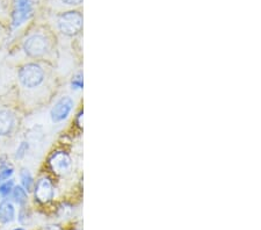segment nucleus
Instances as JSON below:
<instances>
[{"label": "nucleus", "mask_w": 261, "mask_h": 230, "mask_svg": "<svg viewBox=\"0 0 261 230\" xmlns=\"http://www.w3.org/2000/svg\"><path fill=\"white\" fill-rule=\"evenodd\" d=\"M53 186L48 179H42L41 182H39L36 186V191H35V196L36 199L41 202H48L53 199Z\"/></svg>", "instance_id": "obj_8"}, {"label": "nucleus", "mask_w": 261, "mask_h": 230, "mask_svg": "<svg viewBox=\"0 0 261 230\" xmlns=\"http://www.w3.org/2000/svg\"><path fill=\"white\" fill-rule=\"evenodd\" d=\"M84 0H43L42 7L49 13H61V12L79 10L83 6Z\"/></svg>", "instance_id": "obj_5"}, {"label": "nucleus", "mask_w": 261, "mask_h": 230, "mask_svg": "<svg viewBox=\"0 0 261 230\" xmlns=\"http://www.w3.org/2000/svg\"><path fill=\"white\" fill-rule=\"evenodd\" d=\"M15 0H0V23L8 27L13 22Z\"/></svg>", "instance_id": "obj_7"}, {"label": "nucleus", "mask_w": 261, "mask_h": 230, "mask_svg": "<svg viewBox=\"0 0 261 230\" xmlns=\"http://www.w3.org/2000/svg\"><path fill=\"white\" fill-rule=\"evenodd\" d=\"M51 164H53L54 170H56L57 172H60V173H63V172H65L67 169H69L71 163H70V158L67 155L63 154V152H58L54 156Z\"/></svg>", "instance_id": "obj_10"}, {"label": "nucleus", "mask_w": 261, "mask_h": 230, "mask_svg": "<svg viewBox=\"0 0 261 230\" xmlns=\"http://www.w3.org/2000/svg\"><path fill=\"white\" fill-rule=\"evenodd\" d=\"M12 187H13V183H12V182L6 183V184H3V185L0 186V195H2V196H7L8 194L11 193Z\"/></svg>", "instance_id": "obj_13"}, {"label": "nucleus", "mask_w": 261, "mask_h": 230, "mask_svg": "<svg viewBox=\"0 0 261 230\" xmlns=\"http://www.w3.org/2000/svg\"><path fill=\"white\" fill-rule=\"evenodd\" d=\"M12 172H13V170L8 169V166H3L2 169H0V182L7 179L12 174Z\"/></svg>", "instance_id": "obj_15"}, {"label": "nucleus", "mask_w": 261, "mask_h": 230, "mask_svg": "<svg viewBox=\"0 0 261 230\" xmlns=\"http://www.w3.org/2000/svg\"><path fill=\"white\" fill-rule=\"evenodd\" d=\"M82 87H83V76L79 73L72 79V89L79 90L82 89Z\"/></svg>", "instance_id": "obj_16"}, {"label": "nucleus", "mask_w": 261, "mask_h": 230, "mask_svg": "<svg viewBox=\"0 0 261 230\" xmlns=\"http://www.w3.org/2000/svg\"><path fill=\"white\" fill-rule=\"evenodd\" d=\"M21 179H22V184L24 188H26L27 191H31L32 185H33V178L31 173H29L27 170H23V172L21 173Z\"/></svg>", "instance_id": "obj_12"}, {"label": "nucleus", "mask_w": 261, "mask_h": 230, "mask_svg": "<svg viewBox=\"0 0 261 230\" xmlns=\"http://www.w3.org/2000/svg\"><path fill=\"white\" fill-rule=\"evenodd\" d=\"M12 195H13L14 201L19 205H23L27 201L26 190H23L21 186H15L13 188V192H12Z\"/></svg>", "instance_id": "obj_11"}, {"label": "nucleus", "mask_w": 261, "mask_h": 230, "mask_svg": "<svg viewBox=\"0 0 261 230\" xmlns=\"http://www.w3.org/2000/svg\"><path fill=\"white\" fill-rule=\"evenodd\" d=\"M55 37L48 23H34L21 39V49L31 60L48 61L54 55Z\"/></svg>", "instance_id": "obj_2"}, {"label": "nucleus", "mask_w": 261, "mask_h": 230, "mask_svg": "<svg viewBox=\"0 0 261 230\" xmlns=\"http://www.w3.org/2000/svg\"><path fill=\"white\" fill-rule=\"evenodd\" d=\"M19 101L21 107L34 108L44 103L53 89V72L47 64L42 62H27L18 69Z\"/></svg>", "instance_id": "obj_1"}, {"label": "nucleus", "mask_w": 261, "mask_h": 230, "mask_svg": "<svg viewBox=\"0 0 261 230\" xmlns=\"http://www.w3.org/2000/svg\"><path fill=\"white\" fill-rule=\"evenodd\" d=\"M15 230H23V229H21V228H18V229H15Z\"/></svg>", "instance_id": "obj_17"}, {"label": "nucleus", "mask_w": 261, "mask_h": 230, "mask_svg": "<svg viewBox=\"0 0 261 230\" xmlns=\"http://www.w3.org/2000/svg\"><path fill=\"white\" fill-rule=\"evenodd\" d=\"M49 13V12H47ZM50 21L57 32L65 36H75L83 31V14L79 10L61 12V13H49Z\"/></svg>", "instance_id": "obj_3"}, {"label": "nucleus", "mask_w": 261, "mask_h": 230, "mask_svg": "<svg viewBox=\"0 0 261 230\" xmlns=\"http://www.w3.org/2000/svg\"><path fill=\"white\" fill-rule=\"evenodd\" d=\"M7 36H8V27L0 23V48H2L3 44L5 43Z\"/></svg>", "instance_id": "obj_14"}, {"label": "nucleus", "mask_w": 261, "mask_h": 230, "mask_svg": "<svg viewBox=\"0 0 261 230\" xmlns=\"http://www.w3.org/2000/svg\"><path fill=\"white\" fill-rule=\"evenodd\" d=\"M72 107H73V101L71 98L64 97L61 100H58L57 104L55 105L54 108L51 110V119L54 122H60V121L67 118V115L70 114Z\"/></svg>", "instance_id": "obj_6"}, {"label": "nucleus", "mask_w": 261, "mask_h": 230, "mask_svg": "<svg viewBox=\"0 0 261 230\" xmlns=\"http://www.w3.org/2000/svg\"><path fill=\"white\" fill-rule=\"evenodd\" d=\"M14 206L8 200L0 202V223H10L14 220Z\"/></svg>", "instance_id": "obj_9"}, {"label": "nucleus", "mask_w": 261, "mask_h": 230, "mask_svg": "<svg viewBox=\"0 0 261 230\" xmlns=\"http://www.w3.org/2000/svg\"><path fill=\"white\" fill-rule=\"evenodd\" d=\"M20 115L11 105L0 101V148L7 144L18 133Z\"/></svg>", "instance_id": "obj_4"}]
</instances>
